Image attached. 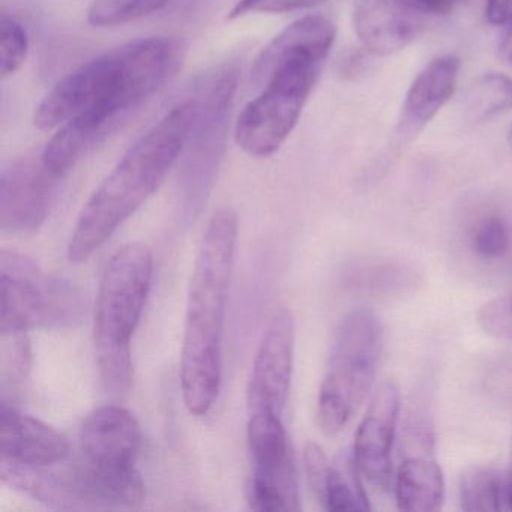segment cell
Here are the masks:
<instances>
[{
	"mask_svg": "<svg viewBox=\"0 0 512 512\" xmlns=\"http://www.w3.org/2000/svg\"><path fill=\"white\" fill-rule=\"evenodd\" d=\"M184 56L179 38H143L97 56L59 80L34 115L38 130L59 128L44 148V163L64 176L170 82Z\"/></svg>",
	"mask_w": 512,
	"mask_h": 512,
	"instance_id": "cell-1",
	"label": "cell"
},
{
	"mask_svg": "<svg viewBox=\"0 0 512 512\" xmlns=\"http://www.w3.org/2000/svg\"><path fill=\"white\" fill-rule=\"evenodd\" d=\"M334 23L308 16L287 26L254 61L251 79L263 86L238 116L236 143L251 157H271L295 130L335 43Z\"/></svg>",
	"mask_w": 512,
	"mask_h": 512,
	"instance_id": "cell-2",
	"label": "cell"
},
{
	"mask_svg": "<svg viewBox=\"0 0 512 512\" xmlns=\"http://www.w3.org/2000/svg\"><path fill=\"white\" fill-rule=\"evenodd\" d=\"M238 217L220 209L206 224L188 287L181 352L182 398L194 416L214 407L223 377V332L235 266Z\"/></svg>",
	"mask_w": 512,
	"mask_h": 512,
	"instance_id": "cell-3",
	"label": "cell"
},
{
	"mask_svg": "<svg viewBox=\"0 0 512 512\" xmlns=\"http://www.w3.org/2000/svg\"><path fill=\"white\" fill-rule=\"evenodd\" d=\"M193 118V101H184L125 152L77 220L68 244L71 263L88 262L160 188L181 157Z\"/></svg>",
	"mask_w": 512,
	"mask_h": 512,
	"instance_id": "cell-4",
	"label": "cell"
},
{
	"mask_svg": "<svg viewBox=\"0 0 512 512\" xmlns=\"http://www.w3.org/2000/svg\"><path fill=\"white\" fill-rule=\"evenodd\" d=\"M154 278V256L146 245H124L104 269L95 304L94 347L107 389L125 392L133 382L131 340L142 319Z\"/></svg>",
	"mask_w": 512,
	"mask_h": 512,
	"instance_id": "cell-5",
	"label": "cell"
},
{
	"mask_svg": "<svg viewBox=\"0 0 512 512\" xmlns=\"http://www.w3.org/2000/svg\"><path fill=\"white\" fill-rule=\"evenodd\" d=\"M238 62L230 61L197 83L193 124L182 149L178 191L184 220H196L203 209L226 152L230 112L238 89Z\"/></svg>",
	"mask_w": 512,
	"mask_h": 512,
	"instance_id": "cell-6",
	"label": "cell"
},
{
	"mask_svg": "<svg viewBox=\"0 0 512 512\" xmlns=\"http://www.w3.org/2000/svg\"><path fill=\"white\" fill-rule=\"evenodd\" d=\"M383 347L379 317L359 308L341 320L317 398V422L328 436L353 418L376 380Z\"/></svg>",
	"mask_w": 512,
	"mask_h": 512,
	"instance_id": "cell-7",
	"label": "cell"
},
{
	"mask_svg": "<svg viewBox=\"0 0 512 512\" xmlns=\"http://www.w3.org/2000/svg\"><path fill=\"white\" fill-rule=\"evenodd\" d=\"M86 305L77 287L46 274L35 260L0 253V334L34 328H74Z\"/></svg>",
	"mask_w": 512,
	"mask_h": 512,
	"instance_id": "cell-8",
	"label": "cell"
},
{
	"mask_svg": "<svg viewBox=\"0 0 512 512\" xmlns=\"http://www.w3.org/2000/svg\"><path fill=\"white\" fill-rule=\"evenodd\" d=\"M247 439L253 460V475L247 485L250 508L259 512L298 511V479L280 415H251Z\"/></svg>",
	"mask_w": 512,
	"mask_h": 512,
	"instance_id": "cell-9",
	"label": "cell"
},
{
	"mask_svg": "<svg viewBox=\"0 0 512 512\" xmlns=\"http://www.w3.org/2000/svg\"><path fill=\"white\" fill-rule=\"evenodd\" d=\"M62 175L53 172L43 157L20 158L0 176V229L28 235L49 217Z\"/></svg>",
	"mask_w": 512,
	"mask_h": 512,
	"instance_id": "cell-10",
	"label": "cell"
},
{
	"mask_svg": "<svg viewBox=\"0 0 512 512\" xmlns=\"http://www.w3.org/2000/svg\"><path fill=\"white\" fill-rule=\"evenodd\" d=\"M295 353V317L289 308L275 311L260 341L248 383L250 415H281L289 397Z\"/></svg>",
	"mask_w": 512,
	"mask_h": 512,
	"instance_id": "cell-11",
	"label": "cell"
},
{
	"mask_svg": "<svg viewBox=\"0 0 512 512\" xmlns=\"http://www.w3.org/2000/svg\"><path fill=\"white\" fill-rule=\"evenodd\" d=\"M400 406L397 385L382 383L359 425L353 445V460L359 472L380 490H388L392 484V445Z\"/></svg>",
	"mask_w": 512,
	"mask_h": 512,
	"instance_id": "cell-12",
	"label": "cell"
},
{
	"mask_svg": "<svg viewBox=\"0 0 512 512\" xmlns=\"http://www.w3.org/2000/svg\"><path fill=\"white\" fill-rule=\"evenodd\" d=\"M82 460L103 469H134L142 452L143 431L134 413L121 406L92 410L79 433Z\"/></svg>",
	"mask_w": 512,
	"mask_h": 512,
	"instance_id": "cell-13",
	"label": "cell"
},
{
	"mask_svg": "<svg viewBox=\"0 0 512 512\" xmlns=\"http://www.w3.org/2000/svg\"><path fill=\"white\" fill-rule=\"evenodd\" d=\"M433 431L427 421L416 419L407 428V454L398 467L395 496L407 512H431L445 499V479L433 457Z\"/></svg>",
	"mask_w": 512,
	"mask_h": 512,
	"instance_id": "cell-14",
	"label": "cell"
},
{
	"mask_svg": "<svg viewBox=\"0 0 512 512\" xmlns=\"http://www.w3.org/2000/svg\"><path fill=\"white\" fill-rule=\"evenodd\" d=\"M70 443L64 434L41 419L23 415L2 398L0 403V461L49 467L64 463Z\"/></svg>",
	"mask_w": 512,
	"mask_h": 512,
	"instance_id": "cell-15",
	"label": "cell"
},
{
	"mask_svg": "<svg viewBox=\"0 0 512 512\" xmlns=\"http://www.w3.org/2000/svg\"><path fill=\"white\" fill-rule=\"evenodd\" d=\"M460 68L461 61L454 55L439 56L422 68L404 98L397 125L398 145L413 142L451 100Z\"/></svg>",
	"mask_w": 512,
	"mask_h": 512,
	"instance_id": "cell-16",
	"label": "cell"
},
{
	"mask_svg": "<svg viewBox=\"0 0 512 512\" xmlns=\"http://www.w3.org/2000/svg\"><path fill=\"white\" fill-rule=\"evenodd\" d=\"M353 26L370 55L388 56L415 40L419 14L403 0H355Z\"/></svg>",
	"mask_w": 512,
	"mask_h": 512,
	"instance_id": "cell-17",
	"label": "cell"
},
{
	"mask_svg": "<svg viewBox=\"0 0 512 512\" xmlns=\"http://www.w3.org/2000/svg\"><path fill=\"white\" fill-rule=\"evenodd\" d=\"M460 502L467 512L511 511L506 476L491 467H469L460 478Z\"/></svg>",
	"mask_w": 512,
	"mask_h": 512,
	"instance_id": "cell-18",
	"label": "cell"
},
{
	"mask_svg": "<svg viewBox=\"0 0 512 512\" xmlns=\"http://www.w3.org/2000/svg\"><path fill=\"white\" fill-rule=\"evenodd\" d=\"M511 109L512 79L505 74H482L464 95V116L473 124L490 121Z\"/></svg>",
	"mask_w": 512,
	"mask_h": 512,
	"instance_id": "cell-19",
	"label": "cell"
},
{
	"mask_svg": "<svg viewBox=\"0 0 512 512\" xmlns=\"http://www.w3.org/2000/svg\"><path fill=\"white\" fill-rule=\"evenodd\" d=\"M362 473L353 455L335 463L329 470L323 508L326 511H370L367 493L361 481Z\"/></svg>",
	"mask_w": 512,
	"mask_h": 512,
	"instance_id": "cell-20",
	"label": "cell"
},
{
	"mask_svg": "<svg viewBox=\"0 0 512 512\" xmlns=\"http://www.w3.org/2000/svg\"><path fill=\"white\" fill-rule=\"evenodd\" d=\"M173 0H94L88 22L95 28H115L163 10Z\"/></svg>",
	"mask_w": 512,
	"mask_h": 512,
	"instance_id": "cell-21",
	"label": "cell"
},
{
	"mask_svg": "<svg viewBox=\"0 0 512 512\" xmlns=\"http://www.w3.org/2000/svg\"><path fill=\"white\" fill-rule=\"evenodd\" d=\"M29 52V35L23 23L8 13L0 16V76L16 74L25 64Z\"/></svg>",
	"mask_w": 512,
	"mask_h": 512,
	"instance_id": "cell-22",
	"label": "cell"
},
{
	"mask_svg": "<svg viewBox=\"0 0 512 512\" xmlns=\"http://www.w3.org/2000/svg\"><path fill=\"white\" fill-rule=\"evenodd\" d=\"M31 341L28 332L2 334V370L22 382L31 370Z\"/></svg>",
	"mask_w": 512,
	"mask_h": 512,
	"instance_id": "cell-23",
	"label": "cell"
},
{
	"mask_svg": "<svg viewBox=\"0 0 512 512\" xmlns=\"http://www.w3.org/2000/svg\"><path fill=\"white\" fill-rule=\"evenodd\" d=\"M476 253L487 259L505 256L511 247V235L508 226L500 218H488L476 227L473 236Z\"/></svg>",
	"mask_w": 512,
	"mask_h": 512,
	"instance_id": "cell-24",
	"label": "cell"
},
{
	"mask_svg": "<svg viewBox=\"0 0 512 512\" xmlns=\"http://www.w3.org/2000/svg\"><path fill=\"white\" fill-rule=\"evenodd\" d=\"M476 319L488 334L512 341V293L482 305Z\"/></svg>",
	"mask_w": 512,
	"mask_h": 512,
	"instance_id": "cell-25",
	"label": "cell"
},
{
	"mask_svg": "<svg viewBox=\"0 0 512 512\" xmlns=\"http://www.w3.org/2000/svg\"><path fill=\"white\" fill-rule=\"evenodd\" d=\"M325 2L326 0H238L230 10L229 19H241L250 14H281L308 10Z\"/></svg>",
	"mask_w": 512,
	"mask_h": 512,
	"instance_id": "cell-26",
	"label": "cell"
},
{
	"mask_svg": "<svg viewBox=\"0 0 512 512\" xmlns=\"http://www.w3.org/2000/svg\"><path fill=\"white\" fill-rule=\"evenodd\" d=\"M305 472H307L308 484L316 494L317 500L322 502L325 496L326 482H328L331 464L326 460L325 452L317 443L310 442L304 451Z\"/></svg>",
	"mask_w": 512,
	"mask_h": 512,
	"instance_id": "cell-27",
	"label": "cell"
},
{
	"mask_svg": "<svg viewBox=\"0 0 512 512\" xmlns=\"http://www.w3.org/2000/svg\"><path fill=\"white\" fill-rule=\"evenodd\" d=\"M484 382L491 395L512 403V353L494 361L485 373Z\"/></svg>",
	"mask_w": 512,
	"mask_h": 512,
	"instance_id": "cell-28",
	"label": "cell"
},
{
	"mask_svg": "<svg viewBox=\"0 0 512 512\" xmlns=\"http://www.w3.org/2000/svg\"><path fill=\"white\" fill-rule=\"evenodd\" d=\"M419 16H446L452 13L458 0H403Z\"/></svg>",
	"mask_w": 512,
	"mask_h": 512,
	"instance_id": "cell-29",
	"label": "cell"
},
{
	"mask_svg": "<svg viewBox=\"0 0 512 512\" xmlns=\"http://www.w3.org/2000/svg\"><path fill=\"white\" fill-rule=\"evenodd\" d=\"M485 17L491 25H509L512 22V0H487Z\"/></svg>",
	"mask_w": 512,
	"mask_h": 512,
	"instance_id": "cell-30",
	"label": "cell"
},
{
	"mask_svg": "<svg viewBox=\"0 0 512 512\" xmlns=\"http://www.w3.org/2000/svg\"><path fill=\"white\" fill-rule=\"evenodd\" d=\"M499 52L503 61L512 65V22L509 23L505 34H503L502 41H500Z\"/></svg>",
	"mask_w": 512,
	"mask_h": 512,
	"instance_id": "cell-31",
	"label": "cell"
},
{
	"mask_svg": "<svg viewBox=\"0 0 512 512\" xmlns=\"http://www.w3.org/2000/svg\"><path fill=\"white\" fill-rule=\"evenodd\" d=\"M506 482H508L509 508H511V511H512V449H511V458H509V470H508V475H506Z\"/></svg>",
	"mask_w": 512,
	"mask_h": 512,
	"instance_id": "cell-32",
	"label": "cell"
},
{
	"mask_svg": "<svg viewBox=\"0 0 512 512\" xmlns=\"http://www.w3.org/2000/svg\"><path fill=\"white\" fill-rule=\"evenodd\" d=\"M508 142H509V145L512 146V125H511V128H509Z\"/></svg>",
	"mask_w": 512,
	"mask_h": 512,
	"instance_id": "cell-33",
	"label": "cell"
}]
</instances>
